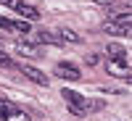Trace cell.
Segmentation results:
<instances>
[{
  "label": "cell",
  "instance_id": "obj_1",
  "mask_svg": "<svg viewBox=\"0 0 132 121\" xmlns=\"http://www.w3.org/2000/svg\"><path fill=\"white\" fill-rule=\"evenodd\" d=\"M106 71L111 76H122V79H127V84H129V61H127V55L124 58H108L106 61Z\"/></svg>",
  "mask_w": 132,
  "mask_h": 121
},
{
  "label": "cell",
  "instance_id": "obj_2",
  "mask_svg": "<svg viewBox=\"0 0 132 121\" xmlns=\"http://www.w3.org/2000/svg\"><path fill=\"white\" fill-rule=\"evenodd\" d=\"M56 76H61V79H69V82H77V79H82V71L77 69L71 61H61V63L56 66Z\"/></svg>",
  "mask_w": 132,
  "mask_h": 121
},
{
  "label": "cell",
  "instance_id": "obj_3",
  "mask_svg": "<svg viewBox=\"0 0 132 121\" xmlns=\"http://www.w3.org/2000/svg\"><path fill=\"white\" fill-rule=\"evenodd\" d=\"M19 69H21V74H24L27 79H32L35 84H40V87H48V84H50L48 74H42L40 69H32V66H19Z\"/></svg>",
  "mask_w": 132,
  "mask_h": 121
},
{
  "label": "cell",
  "instance_id": "obj_4",
  "mask_svg": "<svg viewBox=\"0 0 132 121\" xmlns=\"http://www.w3.org/2000/svg\"><path fill=\"white\" fill-rule=\"evenodd\" d=\"M16 53L24 55V58H42V50L37 45H32V42H24V40L16 42Z\"/></svg>",
  "mask_w": 132,
  "mask_h": 121
},
{
  "label": "cell",
  "instance_id": "obj_5",
  "mask_svg": "<svg viewBox=\"0 0 132 121\" xmlns=\"http://www.w3.org/2000/svg\"><path fill=\"white\" fill-rule=\"evenodd\" d=\"M58 40H61V42H71V45H79V42H82V34H79V32H74L71 26H61V29H58Z\"/></svg>",
  "mask_w": 132,
  "mask_h": 121
},
{
  "label": "cell",
  "instance_id": "obj_6",
  "mask_svg": "<svg viewBox=\"0 0 132 121\" xmlns=\"http://www.w3.org/2000/svg\"><path fill=\"white\" fill-rule=\"evenodd\" d=\"M37 40L42 42V45H56V48H63V42L58 40V34H53V32H48V29H40V32H37Z\"/></svg>",
  "mask_w": 132,
  "mask_h": 121
},
{
  "label": "cell",
  "instance_id": "obj_7",
  "mask_svg": "<svg viewBox=\"0 0 132 121\" xmlns=\"http://www.w3.org/2000/svg\"><path fill=\"white\" fill-rule=\"evenodd\" d=\"M103 108H106L103 100H85V97H82V103H79L82 113H95V111H103Z\"/></svg>",
  "mask_w": 132,
  "mask_h": 121
},
{
  "label": "cell",
  "instance_id": "obj_8",
  "mask_svg": "<svg viewBox=\"0 0 132 121\" xmlns=\"http://www.w3.org/2000/svg\"><path fill=\"white\" fill-rule=\"evenodd\" d=\"M13 11H16L19 16H24V18H37V16H40V11H37V8H32L29 3H19Z\"/></svg>",
  "mask_w": 132,
  "mask_h": 121
},
{
  "label": "cell",
  "instance_id": "obj_9",
  "mask_svg": "<svg viewBox=\"0 0 132 121\" xmlns=\"http://www.w3.org/2000/svg\"><path fill=\"white\" fill-rule=\"evenodd\" d=\"M16 111H21L19 105L8 103V100H0V121H8V116H13Z\"/></svg>",
  "mask_w": 132,
  "mask_h": 121
},
{
  "label": "cell",
  "instance_id": "obj_10",
  "mask_svg": "<svg viewBox=\"0 0 132 121\" xmlns=\"http://www.w3.org/2000/svg\"><path fill=\"white\" fill-rule=\"evenodd\" d=\"M106 32H108V34H116V37H129V29L114 24V21H111V24H106Z\"/></svg>",
  "mask_w": 132,
  "mask_h": 121
},
{
  "label": "cell",
  "instance_id": "obj_11",
  "mask_svg": "<svg viewBox=\"0 0 132 121\" xmlns=\"http://www.w3.org/2000/svg\"><path fill=\"white\" fill-rule=\"evenodd\" d=\"M61 95H63V100L69 103V105H79L82 103V95H77L74 90H61Z\"/></svg>",
  "mask_w": 132,
  "mask_h": 121
},
{
  "label": "cell",
  "instance_id": "obj_12",
  "mask_svg": "<svg viewBox=\"0 0 132 121\" xmlns=\"http://www.w3.org/2000/svg\"><path fill=\"white\" fill-rule=\"evenodd\" d=\"M108 58H124V50H122V45H108Z\"/></svg>",
  "mask_w": 132,
  "mask_h": 121
},
{
  "label": "cell",
  "instance_id": "obj_13",
  "mask_svg": "<svg viewBox=\"0 0 132 121\" xmlns=\"http://www.w3.org/2000/svg\"><path fill=\"white\" fill-rule=\"evenodd\" d=\"M129 21H132V16H129V11H127V13H119V16L114 18V24H119V26H127V29H129Z\"/></svg>",
  "mask_w": 132,
  "mask_h": 121
},
{
  "label": "cell",
  "instance_id": "obj_14",
  "mask_svg": "<svg viewBox=\"0 0 132 121\" xmlns=\"http://www.w3.org/2000/svg\"><path fill=\"white\" fill-rule=\"evenodd\" d=\"M0 29H5V32H16V21H11L5 16H0Z\"/></svg>",
  "mask_w": 132,
  "mask_h": 121
},
{
  "label": "cell",
  "instance_id": "obj_15",
  "mask_svg": "<svg viewBox=\"0 0 132 121\" xmlns=\"http://www.w3.org/2000/svg\"><path fill=\"white\" fill-rule=\"evenodd\" d=\"M0 66H8V69H16V63L11 61V58L5 55V53H3V50H0Z\"/></svg>",
  "mask_w": 132,
  "mask_h": 121
},
{
  "label": "cell",
  "instance_id": "obj_16",
  "mask_svg": "<svg viewBox=\"0 0 132 121\" xmlns=\"http://www.w3.org/2000/svg\"><path fill=\"white\" fill-rule=\"evenodd\" d=\"M8 121H29V116H27L24 111H16L13 116H8Z\"/></svg>",
  "mask_w": 132,
  "mask_h": 121
},
{
  "label": "cell",
  "instance_id": "obj_17",
  "mask_svg": "<svg viewBox=\"0 0 132 121\" xmlns=\"http://www.w3.org/2000/svg\"><path fill=\"white\" fill-rule=\"evenodd\" d=\"M85 63H87V66H98V63H101V55H95V53H90V55L85 58Z\"/></svg>",
  "mask_w": 132,
  "mask_h": 121
},
{
  "label": "cell",
  "instance_id": "obj_18",
  "mask_svg": "<svg viewBox=\"0 0 132 121\" xmlns=\"http://www.w3.org/2000/svg\"><path fill=\"white\" fill-rule=\"evenodd\" d=\"M19 3H21V0H0V5H8L11 11H13V8H16Z\"/></svg>",
  "mask_w": 132,
  "mask_h": 121
},
{
  "label": "cell",
  "instance_id": "obj_19",
  "mask_svg": "<svg viewBox=\"0 0 132 121\" xmlns=\"http://www.w3.org/2000/svg\"><path fill=\"white\" fill-rule=\"evenodd\" d=\"M95 3H98V5H106V8H111V5H114V0H95Z\"/></svg>",
  "mask_w": 132,
  "mask_h": 121
},
{
  "label": "cell",
  "instance_id": "obj_20",
  "mask_svg": "<svg viewBox=\"0 0 132 121\" xmlns=\"http://www.w3.org/2000/svg\"><path fill=\"white\" fill-rule=\"evenodd\" d=\"M0 50H3V40H0Z\"/></svg>",
  "mask_w": 132,
  "mask_h": 121
}]
</instances>
